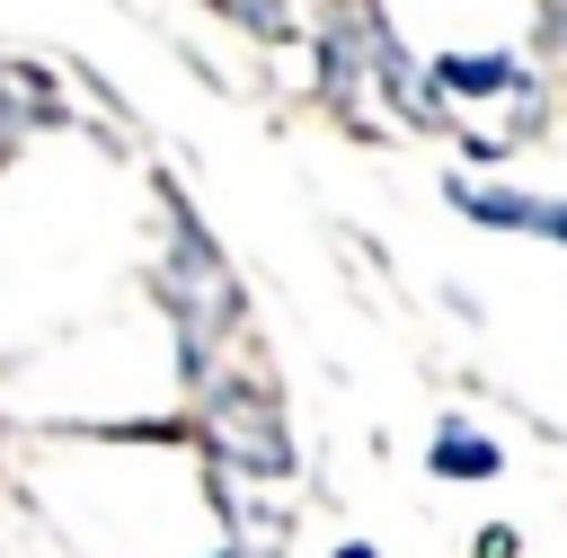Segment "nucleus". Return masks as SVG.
<instances>
[{"mask_svg": "<svg viewBox=\"0 0 567 558\" xmlns=\"http://www.w3.org/2000/svg\"><path fill=\"white\" fill-rule=\"evenodd\" d=\"M425 71H434V89H443L461 115H470V106H496V97H523V89L540 80L514 44H443Z\"/></svg>", "mask_w": 567, "mask_h": 558, "instance_id": "nucleus-1", "label": "nucleus"}, {"mask_svg": "<svg viewBox=\"0 0 567 558\" xmlns=\"http://www.w3.org/2000/svg\"><path fill=\"white\" fill-rule=\"evenodd\" d=\"M443 204L470 221V230H496V239H532V186H505V177H461L443 168Z\"/></svg>", "mask_w": 567, "mask_h": 558, "instance_id": "nucleus-2", "label": "nucleus"}, {"mask_svg": "<svg viewBox=\"0 0 567 558\" xmlns=\"http://www.w3.org/2000/svg\"><path fill=\"white\" fill-rule=\"evenodd\" d=\"M425 478H443V487H487V478H505V443L478 434V425H461V416H443L434 443H425Z\"/></svg>", "mask_w": 567, "mask_h": 558, "instance_id": "nucleus-3", "label": "nucleus"}, {"mask_svg": "<svg viewBox=\"0 0 567 558\" xmlns=\"http://www.w3.org/2000/svg\"><path fill=\"white\" fill-rule=\"evenodd\" d=\"M53 115H62V106L44 97V80H35V71H0V177L27 159V142H35Z\"/></svg>", "mask_w": 567, "mask_h": 558, "instance_id": "nucleus-4", "label": "nucleus"}, {"mask_svg": "<svg viewBox=\"0 0 567 558\" xmlns=\"http://www.w3.org/2000/svg\"><path fill=\"white\" fill-rule=\"evenodd\" d=\"M470 558H523V531L514 523H478L470 531Z\"/></svg>", "mask_w": 567, "mask_h": 558, "instance_id": "nucleus-5", "label": "nucleus"}, {"mask_svg": "<svg viewBox=\"0 0 567 558\" xmlns=\"http://www.w3.org/2000/svg\"><path fill=\"white\" fill-rule=\"evenodd\" d=\"M532 239L567 248V195H540V204H532Z\"/></svg>", "mask_w": 567, "mask_h": 558, "instance_id": "nucleus-6", "label": "nucleus"}, {"mask_svg": "<svg viewBox=\"0 0 567 558\" xmlns=\"http://www.w3.org/2000/svg\"><path fill=\"white\" fill-rule=\"evenodd\" d=\"M443 310H452V319H487V310H478V292H470V283H443Z\"/></svg>", "mask_w": 567, "mask_h": 558, "instance_id": "nucleus-7", "label": "nucleus"}, {"mask_svg": "<svg viewBox=\"0 0 567 558\" xmlns=\"http://www.w3.org/2000/svg\"><path fill=\"white\" fill-rule=\"evenodd\" d=\"M328 558H381V549H372V540H337Z\"/></svg>", "mask_w": 567, "mask_h": 558, "instance_id": "nucleus-8", "label": "nucleus"}, {"mask_svg": "<svg viewBox=\"0 0 567 558\" xmlns=\"http://www.w3.org/2000/svg\"><path fill=\"white\" fill-rule=\"evenodd\" d=\"M195 558H248V549H239V540H213V549H195Z\"/></svg>", "mask_w": 567, "mask_h": 558, "instance_id": "nucleus-9", "label": "nucleus"}]
</instances>
